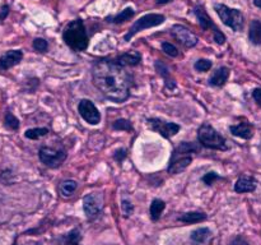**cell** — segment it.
<instances>
[{"label":"cell","mask_w":261,"mask_h":245,"mask_svg":"<svg viewBox=\"0 0 261 245\" xmlns=\"http://www.w3.org/2000/svg\"><path fill=\"white\" fill-rule=\"evenodd\" d=\"M92 81L96 88L114 102H124L130 94L133 77L116 61L101 60L94 61L92 65Z\"/></svg>","instance_id":"obj_1"},{"label":"cell","mask_w":261,"mask_h":245,"mask_svg":"<svg viewBox=\"0 0 261 245\" xmlns=\"http://www.w3.org/2000/svg\"><path fill=\"white\" fill-rule=\"evenodd\" d=\"M199 152V145L193 142H182L175 148L171 156L167 171L172 175L182 173L193 162V153Z\"/></svg>","instance_id":"obj_2"},{"label":"cell","mask_w":261,"mask_h":245,"mask_svg":"<svg viewBox=\"0 0 261 245\" xmlns=\"http://www.w3.org/2000/svg\"><path fill=\"white\" fill-rule=\"evenodd\" d=\"M63 40L74 51H84L88 47V35L82 19H74L66 24L63 32Z\"/></svg>","instance_id":"obj_3"},{"label":"cell","mask_w":261,"mask_h":245,"mask_svg":"<svg viewBox=\"0 0 261 245\" xmlns=\"http://www.w3.org/2000/svg\"><path fill=\"white\" fill-rule=\"evenodd\" d=\"M198 139L201 145L205 148H211V150H218V151H227L228 145H227V140L218 130L214 129L211 124L205 122L199 128L198 132Z\"/></svg>","instance_id":"obj_4"},{"label":"cell","mask_w":261,"mask_h":245,"mask_svg":"<svg viewBox=\"0 0 261 245\" xmlns=\"http://www.w3.org/2000/svg\"><path fill=\"white\" fill-rule=\"evenodd\" d=\"M214 10L219 15L222 22L227 27L232 28L234 32H241L244 30L245 17L242 12H240L239 9H233V8H229L224 4H216L214 5Z\"/></svg>","instance_id":"obj_5"},{"label":"cell","mask_w":261,"mask_h":245,"mask_svg":"<svg viewBox=\"0 0 261 245\" xmlns=\"http://www.w3.org/2000/svg\"><path fill=\"white\" fill-rule=\"evenodd\" d=\"M166 20V17L163 14H157V13H150V14H145L143 17H140L134 24L130 27V30L127 31V33L125 35V41H130L138 32L140 31H144L147 28L155 27V26L162 24Z\"/></svg>","instance_id":"obj_6"},{"label":"cell","mask_w":261,"mask_h":245,"mask_svg":"<svg viewBox=\"0 0 261 245\" xmlns=\"http://www.w3.org/2000/svg\"><path fill=\"white\" fill-rule=\"evenodd\" d=\"M194 13H195L196 18H198L201 28H203L204 31L206 30L213 31L214 41H216L218 45H223V43L226 42V36H224V33L222 32L216 24H214V22L211 19L208 13H206L205 7H204V5H196V7L194 8Z\"/></svg>","instance_id":"obj_7"},{"label":"cell","mask_w":261,"mask_h":245,"mask_svg":"<svg viewBox=\"0 0 261 245\" xmlns=\"http://www.w3.org/2000/svg\"><path fill=\"white\" fill-rule=\"evenodd\" d=\"M41 162L48 167H58L66 160L65 150H58L53 147H41L38 152Z\"/></svg>","instance_id":"obj_8"},{"label":"cell","mask_w":261,"mask_h":245,"mask_svg":"<svg viewBox=\"0 0 261 245\" xmlns=\"http://www.w3.org/2000/svg\"><path fill=\"white\" fill-rule=\"evenodd\" d=\"M148 125H149L150 129L153 132L158 133L162 137L165 138H172L180 132V125L176 124L172 121H165L162 119H157V117H152V119H148Z\"/></svg>","instance_id":"obj_9"},{"label":"cell","mask_w":261,"mask_h":245,"mask_svg":"<svg viewBox=\"0 0 261 245\" xmlns=\"http://www.w3.org/2000/svg\"><path fill=\"white\" fill-rule=\"evenodd\" d=\"M103 207V197L98 193L87 194L83 198V209L87 218L93 219Z\"/></svg>","instance_id":"obj_10"},{"label":"cell","mask_w":261,"mask_h":245,"mask_svg":"<svg viewBox=\"0 0 261 245\" xmlns=\"http://www.w3.org/2000/svg\"><path fill=\"white\" fill-rule=\"evenodd\" d=\"M78 111L81 114V116L86 120L88 124L91 125H97L101 121V114L97 110V107L94 106L93 102L91 100H81L78 106Z\"/></svg>","instance_id":"obj_11"},{"label":"cell","mask_w":261,"mask_h":245,"mask_svg":"<svg viewBox=\"0 0 261 245\" xmlns=\"http://www.w3.org/2000/svg\"><path fill=\"white\" fill-rule=\"evenodd\" d=\"M171 35L175 40L182 43L186 47H194L198 43V37L189 30L188 27L182 24H175L171 28Z\"/></svg>","instance_id":"obj_12"},{"label":"cell","mask_w":261,"mask_h":245,"mask_svg":"<svg viewBox=\"0 0 261 245\" xmlns=\"http://www.w3.org/2000/svg\"><path fill=\"white\" fill-rule=\"evenodd\" d=\"M23 59V53L20 50H9L0 56V70H8Z\"/></svg>","instance_id":"obj_13"},{"label":"cell","mask_w":261,"mask_h":245,"mask_svg":"<svg viewBox=\"0 0 261 245\" xmlns=\"http://www.w3.org/2000/svg\"><path fill=\"white\" fill-rule=\"evenodd\" d=\"M257 188V180L254 176L250 175H241L237 179L236 184H234V191L240 194L244 193H252L256 190Z\"/></svg>","instance_id":"obj_14"},{"label":"cell","mask_w":261,"mask_h":245,"mask_svg":"<svg viewBox=\"0 0 261 245\" xmlns=\"http://www.w3.org/2000/svg\"><path fill=\"white\" fill-rule=\"evenodd\" d=\"M229 132L234 135V137L242 138V139H251L254 137V127L251 122L249 121H242L240 124L231 125L229 127Z\"/></svg>","instance_id":"obj_15"},{"label":"cell","mask_w":261,"mask_h":245,"mask_svg":"<svg viewBox=\"0 0 261 245\" xmlns=\"http://www.w3.org/2000/svg\"><path fill=\"white\" fill-rule=\"evenodd\" d=\"M229 74H231V70L227 66H221V68L217 69L212 77L209 78V84L214 87H222L226 84V82L228 81Z\"/></svg>","instance_id":"obj_16"},{"label":"cell","mask_w":261,"mask_h":245,"mask_svg":"<svg viewBox=\"0 0 261 245\" xmlns=\"http://www.w3.org/2000/svg\"><path fill=\"white\" fill-rule=\"evenodd\" d=\"M142 60V55L138 51L130 50L126 53L121 54L119 58L116 59V63L122 66H137Z\"/></svg>","instance_id":"obj_17"},{"label":"cell","mask_w":261,"mask_h":245,"mask_svg":"<svg viewBox=\"0 0 261 245\" xmlns=\"http://www.w3.org/2000/svg\"><path fill=\"white\" fill-rule=\"evenodd\" d=\"M249 40L251 41L252 45H261V20L254 19L250 23Z\"/></svg>","instance_id":"obj_18"},{"label":"cell","mask_w":261,"mask_h":245,"mask_svg":"<svg viewBox=\"0 0 261 245\" xmlns=\"http://www.w3.org/2000/svg\"><path fill=\"white\" fill-rule=\"evenodd\" d=\"M212 236V231L208 229V227H199V229L194 230L190 235V239L194 244L200 245L204 244L209 237Z\"/></svg>","instance_id":"obj_19"},{"label":"cell","mask_w":261,"mask_h":245,"mask_svg":"<svg viewBox=\"0 0 261 245\" xmlns=\"http://www.w3.org/2000/svg\"><path fill=\"white\" fill-rule=\"evenodd\" d=\"M204 219H206V214L204 212H188L178 217V221L184 224H199Z\"/></svg>","instance_id":"obj_20"},{"label":"cell","mask_w":261,"mask_h":245,"mask_svg":"<svg viewBox=\"0 0 261 245\" xmlns=\"http://www.w3.org/2000/svg\"><path fill=\"white\" fill-rule=\"evenodd\" d=\"M166 208V203L161 199H154L150 204V208H149V216L152 218V221H158L161 218V214L162 212L165 211Z\"/></svg>","instance_id":"obj_21"},{"label":"cell","mask_w":261,"mask_h":245,"mask_svg":"<svg viewBox=\"0 0 261 245\" xmlns=\"http://www.w3.org/2000/svg\"><path fill=\"white\" fill-rule=\"evenodd\" d=\"M155 68H157L158 74H160L161 77H163V79H165L166 86H167V88H170V89L175 88V86H176L175 81H173V79L171 78L170 70H168L167 66H166L163 63H161V61H157V63H155Z\"/></svg>","instance_id":"obj_22"},{"label":"cell","mask_w":261,"mask_h":245,"mask_svg":"<svg viewBox=\"0 0 261 245\" xmlns=\"http://www.w3.org/2000/svg\"><path fill=\"white\" fill-rule=\"evenodd\" d=\"M134 14H135V10L133 9V8H126V9L122 10L120 14L115 15V17L107 18V22L116 23V24H119V23H124V22H126V20H129L130 18L134 17Z\"/></svg>","instance_id":"obj_23"},{"label":"cell","mask_w":261,"mask_h":245,"mask_svg":"<svg viewBox=\"0 0 261 245\" xmlns=\"http://www.w3.org/2000/svg\"><path fill=\"white\" fill-rule=\"evenodd\" d=\"M78 188V183L75 180H64L59 186V191L63 197H70Z\"/></svg>","instance_id":"obj_24"},{"label":"cell","mask_w":261,"mask_h":245,"mask_svg":"<svg viewBox=\"0 0 261 245\" xmlns=\"http://www.w3.org/2000/svg\"><path fill=\"white\" fill-rule=\"evenodd\" d=\"M46 134H48L47 128H32V129L25 130L24 137L28 139H38L41 137H45Z\"/></svg>","instance_id":"obj_25"},{"label":"cell","mask_w":261,"mask_h":245,"mask_svg":"<svg viewBox=\"0 0 261 245\" xmlns=\"http://www.w3.org/2000/svg\"><path fill=\"white\" fill-rule=\"evenodd\" d=\"M5 127L9 128L12 130H17L19 128V120L12 114V112H7L5 114Z\"/></svg>","instance_id":"obj_26"},{"label":"cell","mask_w":261,"mask_h":245,"mask_svg":"<svg viewBox=\"0 0 261 245\" xmlns=\"http://www.w3.org/2000/svg\"><path fill=\"white\" fill-rule=\"evenodd\" d=\"M112 128H114L115 130H125V132H132L133 130V125L130 124L129 120L126 119H119L116 120V121H114Z\"/></svg>","instance_id":"obj_27"},{"label":"cell","mask_w":261,"mask_h":245,"mask_svg":"<svg viewBox=\"0 0 261 245\" xmlns=\"http://www.w3.org/2000/svg\"><path fill=\"white\" fill-rule=\"evenodd\" d=\"M79 242H81V232L78 229L71 230L66 237L65 245H79Z\"/></svg>","instance_id":"obj_28"},{"label":"cell","mask_w":261,"mask_h":245,"mask_svg":"<svg viewBox=\"0 0 261 245\" xmlns=\"http://www.w3.org/2000/svg\"><path fill=\"white\" fill-rule=\"evenodd\" d=\"M212 65H213V63L208 60V59H199L195 63V65H194V68L198 71H208L212 69Z\"/></svg>","instance_id":"obj_29"},{"label":"cell","mask_w":261,"mask_h":245,"mask_svg":"<svg viewBox=\"0 0 261 245\" xmlns=\"http://www.w3.org/2000/svg\"><path fill=\"white\" fill-rule=\"evenodd\" d=\"M162 48L168 56H171V58H176V56H178L177 47H176L175 45H172L171 42H163L162 43Z\"/></svg>","instance_id":"obj_30"},{"label":"cell","mask_w":261,"mask_h":245,"mask_svg":"<svg viewBox=\"0 0 261 245\" xmlns=\"http://www.w3.org/2000/svg\"><path fill=\"white\" fill-rule=\"evenodd\" d=\"M47 41L43 40V38H35V41H33V48L38 53H45V51H47Z\"/></svg>","instance_id":"obj_31"},{"label":"cell","mask_w":261,"mask_h":245,"mask_svg":"<svg viewBox=\"0 0 261 245\" xmlns=\"http://www.w3.org/2000/svg\"><path fill=\"white\" fill-rule=\"evenodd\" d=\"M121 211L124 213L125 217H129L132 216L133 212H134V206L132 204V202L127 201V199H124L121 202Z\"/></svg>","instance_id":"obj_32"},{"label":"cell","mask_w":261,"mask_h":245,"mask_svg":"<svg viewBox=\"0 0 261 245\" xmlns=\"http://www.w3.org/2000/svg\"><path fill=\"white\" fill-rule=\"evenodd\" d=\"M219 179H222L221 176H219L217 173H213V171H211V173L205 174V175L203 176V181L206 184V185H212V184H214V181L219 180Z\"/></svg>","instance_id":"obj_33"},{"label":"cell","mask_w":261,"mask_h":245,"mask_svg":"<svg viewBox=\"0 0 261 245\" xmlns=\"http://www.w3.org/2000/svg\"><path fill=\"white\" fill-rule=\"evenodd\" d=\"M125 157H126V150H125V148L117 150L114 155V158L117 161V162H122Z\"/></svg>","instance_id":"obj_34"},{"label":"cell","mask_w":261,"mask_h":245,"mask_svg":"<svg viewBox=\"0 0 261 245\" xmlns=\"http://www.w3.org/2000/svg\"><path fill=\"white\" fill-rule=\"evenodd\" d=\"M252 99H254L255 102L261 107V87L255 88L254 91H252Z\"/></svg>","instance_id":"obj_35"},{"label":"cell","mask_w":261,"mask_h":245,"mask_svg":"<svg viewBox=\"0 0 261 245\" xmlns=\"http://www.w3.org/2000/svg\"><path fill=\"white\" fill-rule=\"evenodd\" d=\"M8 13H9V8H8V5H4V7L2 8V13H0V19H5Z\"/></svg>","instance_id":"obj_36"},{"label":"cell","mask_w":261,"mask_h":245,"mask_svg":"<svg viewBox=\"0 0 261 245\" xmlns=\"http://www.w3.org/2000/svg\"><path fill=\"white\" fill-rule=\"evenodd\" d=\"M232 245H249L244 239H237Z\"/></svg>","instance_id":"obj_37"},{"label":"cell","mask_w":261,"mask_h":245,"mask_svg":"<svg viewBox=\"0 0 261 245\" xmlns=\"http://www.w3.org/2000/svg\"><path fill=\"white\" fill-rule=\"evenodd\" d=\"M172 0H155V3H157L158 5H165V4H168V3H171Z\"/></svg>","instance_id":"obj_38"},{"label":"cell","mask_w":261,"mask_h":245,"mask_svg":"<svg viewBox=\"0 0 261 245\" xmlns=\"http://www.w3.org/2000/svg\"><path fill=\"white\" fill-rule=\"evenodd\" d=\"M254 5L261 9V0H254Z\"/></svg>","instance_id":"obj_39"}]
</instances>
